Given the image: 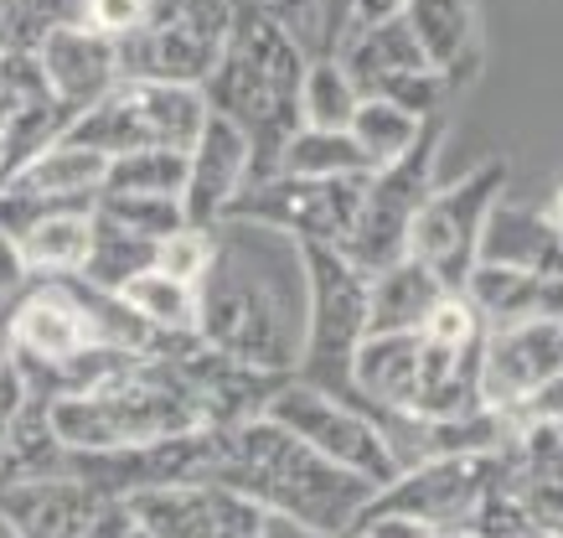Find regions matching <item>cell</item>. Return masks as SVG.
<instances>
[{
    "label": "cell",
    "mask_w": 563,
    "mask_h": 538,
    "mask_svg": "<svg viewBox=\"0 0 563 538\" xmlns=\"http://www.w3.org/2000/svg\"><path fill=\"white\" fill-rule=\"evenodd\" d=\"M306 249L249 218L212 223V260L197 279V337L233 363L295 373L306 348Z\"/></svg>",
    "instance_id": "6da1fadb"
},
{
    "label": "cell",
    "mask_w": 563,
    "mask_h": 538,
    "mask_svg": "<svg viewBox=\"0 0 563 538\" xmlns=\"http://www.w3.org/2000/svg\"><path fill=\"white\" fill-rule=\"evenodd\" d=\"M202 482L233 486L264 513H285V518L336 538L352 534V523L362 518V507L377 492L367 476L325 461L321 451H310L306 440H295L285 425H274L264 415L222 430L218 461Z\"/></svg>",
    "instance_id": "7a4b0ae2"
},
{
    "label": "cell",
    "mask_w": 563,
    "mask_h": 538,
    "mask_svg": "<svg viewBox=\"0 0 563 538\" xmlns=\"http://www.w3.org/2000/svg\"><path fill=\"white\" fill-rule=\"evenodd\" d=\"M310 53L285 32L269 6H239L233 36L218 68L207 73L202 99L212 114L233 120L249 140V182H264L279 166L285 140L300 130V78ZM243 182V187H249Z\"/></svg>",
    "instance_id": "3957f363"
},
{
    "label": "cell",
    "mask_w": 563,
    "mask_h": 538,
    "mask_svg": "<svg viewBox=\"0 0 563 538\" xmlns=\"http://www.w3.org/2000/svg\"><path fill=\"white\" fill-rule=\"evenodd\" d=\"M306 249V348L295 363V378L325 388L336 399L357 404L352 388V358L367 337V275L346 260L336 243H300Z\"/></svg>",
    "instance_id": "277c9868"
},
{
    "label": "cell",
    "mask_w": 563,
    "mask_h": 538,
    "mask_svg": "<svg viewBox=\"0 0 563 538\" xmlns=\"http://www.w3.org/2000/svg\"><path fill=\"white\" fill-rule=\"evenodd\" d=\"M239 0H145V17L114 36L120 78L202 88L233 36Z\"/></svg>",
    "instance_id": "5b68a950"
},
{
    "label": "cell",
    "mask_w": 563,
    "mask_h": 538,
    "mask_svg": "<svg viewBox=\"0 0 563 538\" xmlns=\"http://www.w3.org/2000/svg\"><path fill=\"white\" fill-rule=\"evenodd\" d=\"M207 124V99L191 84H155V78H120L99 105H88L63 130V140L103 151V156H130V151H191V140Z\"/></svg>",
    "instance_id": "8992f818"
},
{
    "label": "cell",
    "mask_w": 563,
    "mask_h": 538,
    "mask_svg": "<svg viewBox=\"0 0 563 538\" xmlns=\"http://www.w3.org/2000/svg\"><path fill=\"white\" fill-rule=\"evenodd\" d=\"M434 145H440V120L429 114L419 140H413L404 156L393 161V166H377L367 176V187H362V208H357V223L346 233L342 254L357 264L362 275H377V270H388L409 254V223L419 202H424L434 182Z\"/></svg>",
    "instance_id": "52a82bcc"
},
{
    "label": "cell",
    "mask_w": 563,
    "mask_h": 538,
    "mask_svg": "<svg viewBox=\"0 0 563 538\" xmlns=\"http://www.w3.org/2000/svg\"><path fill=\"white\" fill-rule=\"evenodd\" d=\"M264 419L285 425L295 440H306L310 451H321L325 461L367 476L373 486H388L398 476V461H393L388 440L373 425V415L362 404H346L336 394H325V388H310L295 373L264 399Z\"/></svg>",
    "instance_id": "ba28073f"
},
{
    "label": "cell",
    "mask_w": 563,
    "mask_h": 538,
    "mask_svg": "<svg viewBox=\"0 0 563 538\" xmlns=\"http://www.w3.org/2000/svg\"><path fill=\"white\" fill-rule=\"evenodd\" d=\"M507 187V166L486 161L481 172L461 176L455 187L429 191L419 212L409 223V260L429 264L434 279L444 290H465V275L476 270V249H481V228L486 212Z\"/></svg>",
    "instance_id": "9c48e42d"
},
{
    "label": "cell",
    "mask_w": 563,
    "mask_h": 538,
    "mask_svg": "<svg viewBox=\"0 0 563 538\" xmlns=\"http://www.w3.org/2000/svg\"><path fill=\"white\" fill-rule=\"evenodd\" d=\"M373 176V172H367ZM367 176H285L274 172L228 202L222 218H249V223H269L300 243H336L342 249L362 208V187Z\"/></svg>",
    "instance_id": "30bf717a"
},
{
    "label": "cell",
    "mask_w": 563,
    "mask_h": 538,
    "mask_svg": "<svg viewBox=\"0 0 563 538\" xmlns=\"http://www.w3.org/2000/svg\"><path fill=\"white\" fill-rule=\"evenodd\" d=\"M507 451H512V446H507ZM507 451H455V455L419 461V466L398 471L388 486H377L373 503L362 507V518H373V513H404V518L429 523L434 534H440V528H465L471 513L481 507V497L501 482ZM357 523H352V528H357Z\"/></svg>",
    "instance_id": "8fae6325"
},
{
    "label": "cell",
    "mask_w": 563,
    "mask_h": 538,
    "mask_svg": "<svg viewBox=\"0 0 563 538\" xmlns=\"http://www.w3.org/2000/svg\"><path fill=\"white\" fill-rule=\"evenodd\" d=\"M155 538H258L264 507L222 482H172L120 497Z\"/></svg>",
    "instance_id": "7c38bea8"
},
{
    "label": "cell",
    "mask_w": 563,
    "mask_h": 538,
    "mask_svg": "<svg viewBox=\"0 0 563 538\" xmlns=\"http://www.w3.org/2000/svg\"><path fill=\"white\" fill-rule=\"evenodd\" d=\"M32 57H36V68H42V84H47V94L63 109H68L73 120H78L88 105H99L103 94L120 84L114 36L93 32V26H84V21L52 26V32L32 47Z\"/></svg>",
    "instance_id": "4fadbf2b"
},
{
    "label": "cell",
    "mask_w": 563,
    "mask_h": 538,
    "mask_svg": "<svg viewBox=\"0 0 563 538\" xmlns=\"http://www.w3.org/2000/svg\"><path fill=\"white\" fill-rule=\"evenodd\" d=\"M249 182V140L233 120L207 109L202 135L187 151V187H181V212L191 228H212L228 212V202Z\"/></svg>",
    "instance_id": "5bb4252c"
},
{
    "label": "cell",
    "mask_w": 563,
    "mask_h": 538,
    "mask_svg": "<svg viewBox=\"0 0 563 538\" xmlns=\"http://www.w3.org/2000/svg\"><path fill=\"white\" fill-rule=\"evenodd\" d=\"M103 497L73 476H21L0 492V513L21 538H84Z\"/></svg>",
    "instance_id": "9a60e30c"
},
{
    "label": "cell",
    "mask_w": 563,
    "mask_h": 538,
    "mask_svg": "<svg viewBox=\"0 0 563 538\" xmlns=\"http://www.w3.org/2000/svg\"><path fill=\"white\" fill-rule=\"evenodd\" d=\"M465 296L486 327H522V321H563V275H532L512 264H486L465 275Z\"/></svg>",
    "instance_id": "2e32d148"
},
{
    "label": "cell",
    "mask_w": 563,
    "mask_h": 538,
    "mask_svg": "<svg viewBox=\"0 0 563 538\" xmlns=\"http://www.w3.org/2000/svg\"><path fill=\"white\" fill-rule=\"evenodd\" d=\"M476 260L486 264H512V270H532V275H563V228H553L548 212L512 208L496 197L481 228Z\"/></svg>",
    "instance_id": "e0dca14e"
},
{
    "label": "cell",
    "mask_w": 563,
    "mask_h": 538,
    "mask_svg": "<svg viewBox=\"0 0 563 538\" xmlns=\"http://www.w3.org/2000/svg\"><path fill=\"white\" fill-rule=\"evenodd\" d=\"M440 296L444 285L434 279V270L404 254L398 264L367 275V337L373 331H419V321Z\"/></svg>",
    "instance_id": "ac0fdd59"
},
{
    "label": "cell",
    "mask_w": 563,
    "mask_h": 538,
    "mask_svg": "<svg viewBox=\"0 0 563 538\" xmlns=\"http://www.w3.org/2000/svg\"><path fill=\"white\" fill-rule=\"evenodd\" d=\"M120 300L161 337H197V285L166 270H140L120 285Z\"/></svg>",
    "instance_id": "d6986e66"
},
{
    "label": "cell",
    "mask_w": 563,
    "mask_h": 538,
    "mask_svg": "<svg viewBox=\"0 0 563 538\" xmlns=\"http://www.w3.org/2000/svg\"><path fill=\"white\" fill-rule=\"evenodd\" d=\"M16 243L32 264V275H78L88 260V243H93V208L47 212Z\"/></svg>",
    "instance_id": "ffe728a7"
},
{
    "label": "cell",
    "mask_w": 563,
    "mask_h": 538,
    "mask_svg": "<svg viewBox=\"0 0 563 538\" xmlns=\"http://www.w3.org/2000/svg\"><path fill=\"white\" fill-rule=\"evenodd\" d=\"M398 17L409 21L413 42L440 73H461V63L476 53V32H471V11L465 0H404Z\"/></svg>",
    "instance_id": "44dd1931"
},
{
    "label": "cell",
    "mask_w": 563,
    "mask_h": 538,
    "mask_svg": "<svg viewBox=\"0 0 563 538\" xmlns=\"http://www.w3.org/2000/svg\"><path fill=\"white\" fill-rule=\"evenodd\" d=\"M274 172H285V176H367L373 161L362 156L357 140L346 135V130H310V124H300V130L285 140Z\"/></svg>",
    "instance_id": "7402d4cb"
},
{
    "label": "cell",
    "mask_w": 563,
    "mask_h": 538,
    "mask_svg": "<svg viewBox=\"0 0 563 538\" xmlns=\"http://www.w3.org/2000/svg\"><path fill=\"white\" fill-rule=\"evenodd\" d=\"M419 130H424V120L419 114H409V109L388 105V99H357V109H352V124H346V135L357 140V151L377 166H393V161L409 151L413 140H419Z\"/></svg>",
    "instance_id": "603a6c76"
},
{
    "label": "cell",
    "mask_w": 563,
    "mask_h": 538,
    "mask_svg": "<svg viewBox=\"0 0 563 538\" xmlns=\"http://www.w3.org/2000/svg\"><path fill=\"white\" fill-rule=\"evenodd\" d=\"M357 99L362 94L352 84V73L331 53L306 63V78H300V124H310V130H346Z\"/></svg>",
    "instance_id": "cb8c5ba5"
},
{
    "label": "cell",
    "mask_w": 563,
    "mask_h": 538,
    "mask_svg": "<svg viewBox=\"0 0 563 538\" xmlns=\"http://www.w3.org/2000/svg\"><path fill=\"white\" fill-rule=\"evenodd\" d=\"M151 264H155V239H140V233H130V228L109 223V218L93 212V243H88V260L78 275L103 285V290H120L124 279L151 270Z\"/></svg>",
    "instance_id": "d4e9b609"
},
{
    "label": "cell",
    "mask_w": 563,
    "mask_h": 538,
    "mask_svg": "<svg viewBox=\"0 0 563 538\" xmlns=\"http://www.w3.org/2000/svg\"><path fill=\"white\" fill-rule=\"evenodd\" d=\"M181 187H187V151L151 145V151H130V156L109 161L99 191H151V197H181Z\"/></svg>",
    "instance_id": "484cf974"
},
{
    "label": "cell",
    "mask_w": 563,
    "mask_h": 538,
    "mask_svg": "<svg viewBox=\"0 0 563 538\" xmlns=\"http://www.w3.org/2000/svg\"><path fill=\"white\" fill-rule=\"evenodd\" d=\"M99 218L109 223L130 228L140 239H166L176 228H187V212H181V197H151V191H99V202H93Z\"/></svg>",
    "instance_id": "4316f807"
},
{
    "label": "cell",
    "mask_w": 563,
    "mask_h": 538,
    "mask_svg": "<svg viewBox=\"0 0 563 538\" xmlns=\"http://www.w3.org/2000/svg\"><path fill=\"white\" fill-rule=\"evenodd\" d=\"M207 260H212V228H176V233H166V239L155 243V270H166V275L176 279H202Z\"/></svg>",
    "instance_id": "83f0119b"
},
{
    "label": "cell",
    "mask_w": 563,
    "mask_h": 538,
    "mask_svg": "<svg viewBox=\"0 0 563 538\" xmlns=\"http://www.w3.org/2000/svg\"><path fill=\"white\" fill-rule=\"evenodd\" d=\"M465 528H476L481 538H559V534H548V528H538V523L522 518V513L507 503V492H501V486H492V492L481 497V507L471 513Z\"/></svg>",
    "instance_id": "f1b7e54d"
},
{
    "label": "cell",
    "mask_w": 563,
    "mask_h": 538,
    "mask_svg": "<svg viewBox=\"0 0 563 538\" xmlns=\"http://www.w3.org/2000/svg\"><path fill=\"white\" fill-rule=\"evenodd\" d=\"M145 17V0H84V26L103 36H124Z\"/></svg>",
    "instance_id": "f546056e"
},
{
    "label": "cell",
    "mask_w": 563,
    "mask_h": 538,
    "mask_svg": "<svg viewBox=\"0 0 563 538\" xmlns=\"http://www.w3.org/2000/svg\"><path fill=\"white\" fill-rule=\"evenodd\" d=\"M32 264H26V254H21V243L0 228V300H16L26 285H32Z\"/></svg>",
    "instance_id": "4dcf8cb0"
},
{
    "label": "cell",
    "mask_w": 563,
    "mask_h": 538,
    "mask_svg": "<svg viewBox=\"0 0 563 538\" xmlns=\"http://www.w3.org/2000/svg\"><path fill=\"white\" fill-rule=\"evenodd\" d=\"M507 419H512V430L528 425V419H563V373H553L538 394H528L517 409H507Z\"/></svg>",
    "instance_id": "1f68e13d"
},
{
    "label": "cell",
    "mask_w": 563,
    "mask_h": 538,
    "mask_svg": "<svg viewBox=\"0 0 563 538\" xmlns=\"http://www.w3.org/2000/svg\"><path fill=\"white\" fill-rule=\"evenodd\" d=\"M357 538H434V528L419 518H404V513H373L352 528Z\"/></svg>",
    "instance_id": "d6a6232c"
},
{
    "label": "cell",
    "mask_w": 563,
    "mask_h": 538,
    "mask_svg": "<svg viewBox=\"0 0 563 538\" xmlns=\"http://www.w3.org/2000/svg\"><path fill=\"white\" fill-rule=\"evenodd\" d=\"M21 404H26V383H21L16 363H5V367H0V440H5V430L16 425Z\"/></svg>",
    "instance_id": "836d02e7"
},
{
    "label": "cell",
    "mask_w": 563,
    "mask_h": 538,
    "mask_svg": "<svg viewBox=\"0 0 563 538\" xmlns=\"http://www.w3.org/2000/svg\"><path fill=\"white\" fill-rule=\"evenodd\" d=\"M258 538H336V534H321V528H306V523L285 518V513H264V523H258Z\"/></svg>",
    "instance_id": "e575fe53"
},
{
    "label": "cell",
    "mask_w": 563,
    "mask_h": 538,
    "mask_svg": "<svg viewBox=\"0 0 563 538\" xmlns=\"http://www.w3.org/2000/svg\"><path fill=\"white\" fill-rule=\"evenodd\" d=\"M434 538H481V534H476V528H440Z\"/></svg>",
    "instance_id": "d590c367"
},
{
    "label": "cell",
    "mask_w": 563,
    "mask_h": 538,
    "mask_svg": "<svg viewBox=\"0 0 563 538\" xmlns=\"http://www.w3.org/2000/svg\"><path fill=\"white\" fill-rule=\"evenodd\" d=\"M548 218H553V228H563V191L553 197V208H548Z\"/></svg>",
    "instance_id": "8d00e7d4"
},
{
    "label": "cell",
    "mask_w": 563,
    "mask_h": 538,
    "mask_svg": "<svg viewBox=\"0 0 563 538\" xmlns=\"http://www.w3.org/2000/svg\"><path fill=\"white\" fill-rule=\"evenodd\" d=\"M346 538H357V534H346Z\"/></svg>",
    "instance_id": "74e56055"
}]
</instances>
